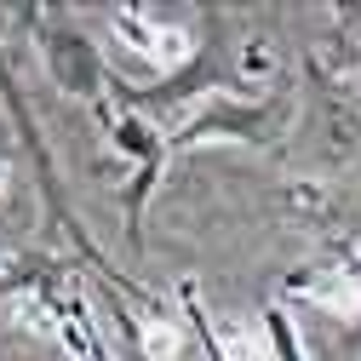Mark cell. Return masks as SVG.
I'll use <instances>...</instances> for the list:
<instances>
[{"instance_id":"5b68a950","label":"cell","mask_w":361,"mask_h":361,"mask_svg":"<svg viewBox=\"0 0 361 361\" xmlns=\"http://www.w3.org/2000/svg\"><path fill=\"white\" fill-rule=\"evenodd\" d=\"M138 350H144V361H178V350H184V333H178L166 315H155L149 327H138Z\"/></svg>"},{"instance_id":"52a82bcc","label":"cell","mask_w":361,"mask_h":361,"mask_svg":"<svg viewBox=\"0 0 361 361\" xmlns=\"http://www.w3.org/2000/svg\"><path fill=\"white\" fill-rule=\"evenodd\" d=\"M269 69H276L269 40H247V47H241V75H269Z\"/></svg>"},{"instance_id":"8992f818","label":"cell","mask_w":361,"mask_h":361,"mask_svg":"<svg viewBox=\"0 0 361 361\" xmlns=\"http://www.w3.org/2000/svg\"><path fill=\"white\" fill-rule=\"evenodd\" d=\"M264 327H269V355H276V361H304L298 333H293V322H287V310H281V304H269V310H264Z\"/></svg>"},{"instance_id":"3957f363","label":"cell","mask_w":361,"mask_h":361,"mask_svg":"<svg viewBox=\"0 0 361 361\" xmlns=\"http://www.w3.org/2000/svg\"><path fill=\"white\" fill-rule=\"evenodd\" d=\"M47 58H52V75H58L63 92H80V98L98 92L104 63H98V52H92V40H86V35H75V29L47 35Z\"/></svg>"},{"instance_id":"6da1fadb","label":"cell","mask_w":361,"mask_h":361,"mask_svg":"<svg viewBox=\"0 0 361 361\" xmlns=\"http://www.w3.org/2000/svg\"><path fill=\"white\" fill-rule=\"evenodd\" d=\"M287 126V104H212L201 115L184 121V132L172 138V149H184V144H201V138H247V144H264V138H276V132Z\"/></svg>"},{"instance_id":"7a4b0ae2","label":"cell","mask_w":361,"mask_h":361,"mask_svg":"<svg viewBox=\"0 0 361 361\" xmlns=\"http://www.w3.org/2000/svg\"><path fill=\"white\" fill-rule=\"evenodd\" d=\"M115 29L126 35L132 52H144V58L161 63L166 75H172L178 63H190V52H195V40H190L184 29H166V23H155V18H144V12H132V6L115 12Z\"/></svg>"},{"instance_id":"277c9868","label":"cell","mask_w":361,"mask_h":361,"mask_svg":"<svg viewBox=\"0 0 361 361\" xmlns=\"http://www.w3.org/2000/svg\"><path fill=\"white\" fill-rule=\"evenodd\" d=\"M298 293L315 298L322 310H333V315H355V310H361V281L344 276V269H333L327 281H298Z\"/></svg>"}]
</instances>
